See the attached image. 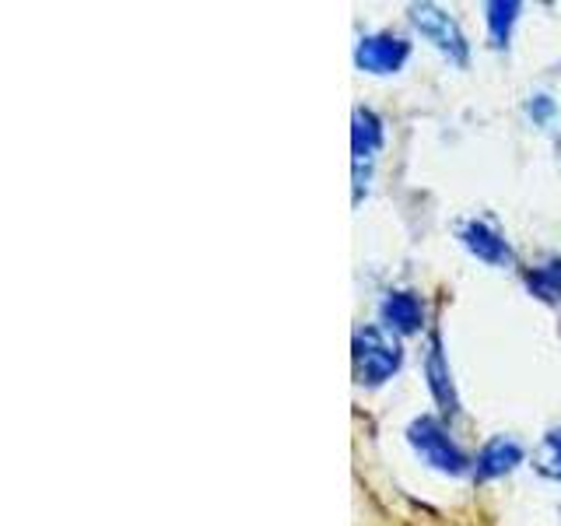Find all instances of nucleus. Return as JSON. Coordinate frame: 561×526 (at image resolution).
<instances>
[{
    "label": "nucleus",
    "mask_w": 561,
    "mask_h": 526,
    "mask_svg": "<svg viewBox=\"0 0 561 526\" xmlns=\"http://www.w3.org/2000/svg\"><path fill=\"white\" fill-rule=\"evenodd\" d=\"M425 376H428L432 397L443 403L446 411L460 408V400H456V386H453V376H449V365H446V355H443V344H438V338H432L428 358H425Z\"/></svg>",
    "instance_id": "1a4fd4ad"
},
{
    "label": "nucleus",
    "mask_w": 561,
    "mask_h": 526,
    "mask_svg": "<svg viewBox=\"0 0 561 526\" xmlns=\"http://www.w3.org/2000/svg\"><path fill=\"white\" fill-rule=\"evenodd\" d=\"M351 148H355V175H362V165H373L376 151L382 148V123L373 110H355Z\"/></svg>",
    "instance_id": "0eeeda50"
},
{
    "label": "nucleus",
    "mask_w": 561,
    "mask_h": 526,
    "mask_svg": "<svg viewBox=\"0 0 561 526\" xmlns=\"http://www.w3.org/2000/svg\"><path fill=\"white\" fill-rule=\"evenodd\" d=\"M411 22L417 25V32L425 35V39L438 53H446L453 64H467V39H463V32H460V25H456L443 8L414 4L411 8Z\"/></svg>",
    "instance_id": "7ed1b4c3"
},
{
    "label": "nucleus",
    "mask_w": 561,
    "mask_h": 526,
    "mask_svg": "<svg viewBox=\"0 0 561 526\" xmlns=\"http://www.w3.org/2000/svg\"><path fill=\"white\" fill-rule=\"evenodd\" d=\"M519 11L523 8L516 4V0H495V4H488V32H491V43H495V46H505L508 43V32H513Z\"/></svg>",
    "instance_id": "9b49d317"
},
{
    "label": "nucleus",
    "mask_w": 561,
    "mask_h": 526,
    "mask_svg": "<svg viewBox=\"0 0 561 526\" xmlns=\"http://www.w3.org/2000/svg\"><path fill=\"white\" fill-rule=\"evenodd\" d=\"M523 460V446L513 435H495L478 456V478H502Z\"/></svg>",
    "instance_id": "6e6552de"
},
{
    "label": "nucleus",
    "mask_w": 561,
    "mask_h": 526,
    "mask_svg": "<svg viewBox=\"0 0 561 526\" xmlns=\"http://www.w3.org/2000/svg\"><path fill=\"white\" fill-rule=\"evenodd\" d=\"M411 57V43L400 39L393 32H376L365 35L355 49V64L368 75H393V70L403 67V60Z\"/></svg>",
    "instance_id": "20e7f679"
},
{
    "label": "nucleus",
    "mask_w": 561,
    "mask_h": 526,
    "mask_svg": "<svg viewBox=\"0 0 561 526\" xmlns=\"http://www.w3.org/2000/svg\"><path fill=\"white\" fill-rule=\"evenodd\" d=\"M403 362L397 338L382 327H362L355 333V376L362 386H379L390 379Z\"/></svg>",
    "instance_id": "f257e3e1"
},
{
    "label": "nucleus",
    "mask_w": 561,
    "mask_h": 526,
    "mask_svg": "<svg viewBox=\"0 0 561 526\" xmlns=\"http://www.w3.org/2000/svg\"><path fill=\"white\" fill-rule=\"evenodd\" d=\"M460 239H463V245H467V250H470L473 256L484 260V263H491V267L513 263V250H508L505 236H502L491 221H484V218H470V221H463V225H460Z\"/></svg>",
    "instance_id": "39448f33"
},
{
    "label": "nucleus",
    "mask_w": 561,
    "mask_h": 526,
    "mask_svg": "<svg viewBox=\"0 0 561 526\" xmlns=\"http://www.w3.org/2000/svg\"><path fill=\"white\" fill-rule=\"evenodd\" d=\"M534 467L543 478L561 481V428H551L540 438V446L534 449Z\"/></svg>",
    "instance_id": "f8f14e48"
},
{
    "label": "nucleus",
    "mask_w": 561,
    "mask_h": 526,
    "mask_svg": "<svg viewBox=\"0 0 561 526\" xmlns=\"http://www.w3.org/2000/svg\"><path fill=\"white\" fill-rule=\"evenodd\" d=\"M526 285L543 302H561V260H548L526 274Z\"/></svg>",
    "instance_id": "9d476101"
},
{
    "label": "nucleus",
    "mask_w": 561,
    "mask_h": 526,
    "mask_svg": "<svg viewBox=\"0 0 561 526\" xmlns=\"http://www.w3.org/2000/svg\"><path fill=\"white\" fill-rule=\"evenodd\" d=\"M551 110H554V105L548 102V95H537V102L530 105V113H537L540 119H543V116H551Z\"/></svg>",
    "instance_id": "ddd939ff"
},
{
    "label": "nucleus",
    "mask_w": 561,
    "mask_h": 526,
    "mask_svg": "<svg viewBox=\"0 0 561 526\" xmlns=\"http://www.w3.org/2000/svg\"><path fill=\"white\" fill-rule=\"evenodd\" d=\"M421 320H425V309H421V298L414 291H390L382 298V323L390 330L417 333Z\"/></svg>",
    "instance_id": "423d86ee"
},
{
    "label": "nucleus",
    "mask_w": 561,
    "mask_h": 526,
    "mask_svg": "<svg viewBox=\"0 0 561 526\" xmlns=\"http://www.w3.org/2000/svg\"><path fill=\"white\" fill-rule=\"evenodd\" d=\"M408 438H411V446H414V453L425 460L428 467H435V470H443V473H463L467 470V456H463V449L453 443L449 438V432L438 425L435 418H417L414 425L408 428Z\"/></svg>",
    "instance_id": "f03ea898"
}]
</instances>
